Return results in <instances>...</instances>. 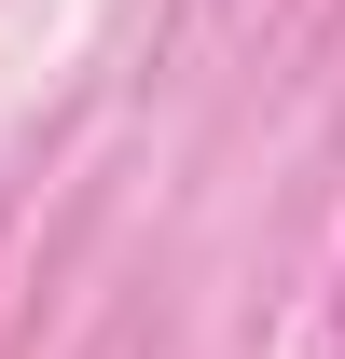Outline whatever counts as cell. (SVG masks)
Returning a JSON list of instances; mask_svg holds the SVG:
<instances>
[{"mask_svg": "<svg viewBox=\"0 0 345 359\" xmlns=\"http://www.w3.org/2000/svg\"><path fill=\"white\" fill-rule=\"evenodd\" d=\"M332 359H345V346H332Z\"/></svg>", "mask_w": 345, "mask_h": 359, "instance_id": "obj_1", "label": "cell"}]
</instances>
